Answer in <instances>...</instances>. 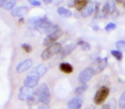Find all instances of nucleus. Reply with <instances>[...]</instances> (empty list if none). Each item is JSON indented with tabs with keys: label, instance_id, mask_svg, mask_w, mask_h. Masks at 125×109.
<instances>
[{
	"label": "nucleus",
	"instance_id": "nucleus-36",
	"mask_svg": "<svg viewBox=\"0 0 125 109\" xmlns=\"http://www.w3.org/2000/svg\"><path fill=\"white\" fill-rule=\"evenodd\" d=\"M115 1H116L117 4H124L125 0H115Z\"/></svg>",
	"mask_w": 125,
	"mask_h": 109
},
{
	"label": "nucleus",
	"instance_id": "nucleus-5",
	"mask_svg": "<svg viewBox=\"0 0 125 109\" xmlns=\"http://www.w3.org/2000/svg\"><path fill=\"white\" fill-rule=\"evenodd\" d=\"M95 74L94 70L92 67H87L80 73L78 76V81L83 84H86L88 81L91 80L92 76Z\"/></svg>",
	"mask_w": 125,
	"mask_h": 109
},
{
	"label": "nucleus",
	"instance_id": "nucleus-22",
	"mask_svg": "<svg viewBox=\"0 0 125 109\" xmlns=\"http://www.w3.org/2000/svg\"><path fill=\"white\" fill-rule=\"evenodd\" d=\"M16 4L15 0H9L6 2V4L4 6V8L7 10H12Z\"/></svg>",
	"mask_w": 125,
	"mask_h": 109
},
{
	"label": "nucleus",
	"instance_id": "nucleus-30",
	"mask_svg": "<svg viewBox=\"0 0 125 109\" xmlns=\"http://www.w3.org/2000/svg\"><path fill=\"white\" fill-rule=\"evenodd\" d=\"M100 3L98 1L95 2V8H94V14H95V18L97 17V15L99 14V11H100Z\"/></svg>",
	"mask_w": 125,
	"mask_h": 109
},
{
	"label": "nucleus",
	"instance_id": "nucleus-2",
	"mask_svg": "<svg viewBox=\"0 0 125 109\" xmlns=\"http://www.w3.org/2000/svg\"><path fill=\"white\" fill-rule=\"evenodd\" d=\"M62 45L59 43H53L48 46L46 49H45L41 54V58L43 61H47L52 58L57 54H59L62 51Z\"/></svg>",
	"mask_w": 125,
	"mask_h": 109
},
{
	"label": "nucleus",
	"instance_id": "nucleus-38",
	"mask_svg": "<svg viewBox=\"0 0 125 109\" xmlns=\"http://www.w3.org/2000/svg\"><path fill=\"white\" fill-rule=\"evenodd\" d=\"M23 21H24V19H23V18H21L19 19V22H20V23H23Z\"/></svg>",
	"mask_w": 125,
	"mask_h": 109
},
{
	"label": "nucleus",
	"instance_id": "nucleus-26",
	"mask_svg": "<svg viewBox=\"0 0 125 109\" xmlns=\"http://www.w3.org/2000/svg\"><path fill=\"white\" fill-rule=\"evenodd\" d=\"M119 104L120 108H122V109L125 108V92H124L122 93V95H121V97L119 98Z\"/></svg>",
	"mask_w": 125,
	"mask_h": 109
},
{
	"label": "nucleus",
	"instance_id": "nucleus-16",
	"mask_svg": "<svg viewBox=\"0 0 125 109\" xmlns=\"http://www.w3.org/2000/svg\"><path fill=\"white\" fill-rule=\"evenodd\" d=\"M57 12L59 13V15L60 16H62V18H70L72 16L73 13L72 12L67 9V8H64L63 7H60L57 9Z\"/></svg>",
	"mask_w": 125,
	"mask_h": 109
},
{
	"label": "nucleus",
	"instance_id": "nucleus-28",
	"mask_svg": "<svg viewBox=\"0 0 125 109\" xmlns=\"http://www.w3.org/2000/svg\"><path fill=\"white\" fill-rule=\"evenodd\" d=\"M21 47H22V48H23L26 53H30V52H31V51H32L31 46L30 45H29V44H26V43L22 44Z\"/></svg>",
	"mask_w": 125,
	"mask_h": 109
},
{
	"label": "nucleus",
	"instance_id": "nucleus-31",
	"mask_svg": "<svg viewBox=\"0 0 125 109\" xmlns=\"http://www.w3.org/2000/svg\"><path fill=\"white\" fill-rule=\"evenodd\" d=\"M28 1L33 6H40L41 5V2L37 0H28Z\"/></svg>",
	"mask_w": 125,
	"mask_h": 109
},
{
	"label": "nucleus",
	"instance_id": "nucleus-40",
	"mask_svg": "<svg viewBox=\"0 0 125 109\" xmlns=\"http://www.w3.org/2000/svg\"></svg>",
	"mask_w": 125,
	"mask_h": 109
},
{
	"label": "nucleus",
	"instance_id": "nucleus-13",
	"mask_svg": "<svg viewBox=\"0 0 125 109\" xmlns=\"http://www.w3.org/2000/svg\"><path fill=\"white\" fill-rule=\"evenodd\" d=\"M39 78L33 76H29L26 77V78L24 81V86L29 87V88H34V87H37L38 84Z\"/></svg>",
	"mask_w": 125,
	"mask_h": 109
},
{
	"label": "nucleus",
	"instance_id": "nucleus-1",
	"mask_svg": "<svg viewBox=\"0 0 125 109\" xmlns=\"http://www.w3.org/2000/svg\"><path fill=\"white\" fill-rule=\"evenodd\" d=\"M27 26L29 29L37 30L46 34L52 24L46 17H32L28 20Z\"/></svg>",
	"mask_w": 125,
	"mask_h": 109
},
{
	"label": "nucleus",
	"instance_id": "nucleus-4",
	"mask_svg": "<svg viewBox=\"0 0 125 109\" xmlns=\"http://www.w3.org/2000/svg\"><path fill=\"white\" fill-rule=\"evenodd\" d=\"M109 92H110V89L106 87H102L101 88H100L97 90L94 97L95 103L97 105H100L103 103L105 99L109 95Z\"/></svg>",
	"mask_w": 125,
	"mask_h": 109
},
{
	"label": "nucleus",
	"instance_id": "nucleus-27",
	"mask_svg": "<svg viewBox=\"0 0 125 109\" xmlns=\"http://www.w3.org/2000/svg\"><path fill=\"white\" fill-rule=\"evenodd\" d=\"M116 28V25L115 23H108V24L105 27V31H107V32H111V31L114 30Z\"/></svg>",
	"mask_w": 125,
	"mask_h": 109
},
{
	"label": "nucleus",
	"instance_id": "nucleus-20",
	"mask_svg": "<svg viewBox=\"0 0 125 109\" xmlns=\"http://www.w3.org/2000/svg\"><path fill=\"white\" fill-rule=\"evenodd\" d=\"M111 12V7H110L109 4L106 1V2H105V4H104V6H103V9H102L103 15V16H104L105 18H106V17L109 15V13H110Z\"/></svg>",
	"mask_w": 125,
	"mask_h": 109
},
{
	"label": "nucleus",
	"instance_id": "nucleus-34",
	"mask_svg": "<svg viewBox=\"0 0 125 109\" xmlns=\"http://www.w3.org/2000/svg\"><path fill=\"white\" fill-rule=\"evenodd\" d=\"M63 0H52V2L54 3V4H60Z\"/></svg>",
	"mask_w": 125,
	"mask_h": 109
},
{
	"label": "nucleus",
	"instance_id": "nucleus-25",
	"mask_svg": "<svg viewBox=\"0 0 125 109\" xmlns=\"http://www.w3.org/2000/svg\"><path fill=\"white\" fill-rule=\"evenodd\" d=\"M107 2L109 4L111 9V13L114 14V12H116V4L114 0H107Z\"/></svg>",
	"mask_w": 125,
	"mask_h": 109
},
{
	"label": "nucleus",
	"instance_id": "nucleus-8",
	"mask_svg": "<svg viewBox=\"0 0 125 109\" xmlns=\"http://www.w3.org/2000/svg\"><path fill=\"white\" fill-rule=\"evenodd\" d=\"M46 72H47V67L45 65L42 64V65H38L37 67H35L29 73V75L35 76V77H37V78H38L40 79L42 76H43L45 74Z\"/></svg>",
	"mask_w": 125,
	"mask_h": 109
},
{
	"label": "nucleus",
	"instance_id": "nucleus-21",
	"mask_svg": "<svg viewBox=\"0 0 125 109\" xmlns=\"http://www.w3.org/2000/svg\"><path fill=\"white\" fill-rule=\"evenodd\" d=\"M87 88H88V87H87L86 84H83V85H81V86H80V87H77L75 89V93L76 95H81L83 94L86 91Z\"/></svg>",
	"mask_w": 125,
	"mask_h": 109
},
{
	"label": "nucleus",
	"instance_id": "nucleus-10",
	"mask_svg": "<svg viewBox=\"0 0 125 109\" xmlns=\"http://www.w3.org/2000/svg\"><path fill=\"white\" fill-rule=\"evenodd\" d=\"M76 47H77V45L75 43H70V44L65 45L59 53L60 59H64V57H66L67 56L70 54L76 48Z\"/></svg>",
	"mask_w": 125,
	"mask_h": 109
},
{
	"label": "nucleus",
	"instance_id": "nucleus-37",
	"mask_svg": "<svg viewBox=\"0 0 125 109\" xmlns=\"http://www.w3.org/2000/svg\"><path fill=\"white\" fill-rule=\"evenodd\" d=\"M43 1L45 2V4H50V3H52V0H43Z\"/></svg>",
	"mask_w": 125,
	"mask_h": 109
},
{
	"label": "nucleus",
	"instance_id": "nucleus-14",
	"mask_svg": "<svg viewBox=\"0 0 125 109\" xmlns=\"http://www.w3.org/2000/svg\"><path fill=\"white\" fill-rule=\"evenodd\" d=\"M82 100L79 98H73L67 103V108L69 109H79L82 106Z\"/></svg>",
	"mask_w": 125,
	"mask_h": 109
},
{
	"label": "nucleus",
	"instance_id": "nucleus-35",
	"mask_svg": "<svg viewBox=\"0 0 125 109\" xmlns=\"http://www.w3.org/2000/svg\"><path fill=\"white\" fill-rule=\"evenodd\" d=\"M103 109H111V106L109 104H106V105L103 106Z\"/></svg>",
	"mask_w": 125,
	"mask_h": 109
},
{
	"label": "nucleus",
	"instance_id": "nucleus-15",
	"mask_svg": "<svg viewBox=\"0 0 125 109\" xmlns=\"http://www.w3.org/2000/svg\"><path fill=\"white\" fill-rule=\"evenodd\" d=\"M28 12V8L26 7H18L11 12V15L13 17H20L25 14H26Z\"/></svg>",
	"mask_w": 125,
	"mask_h": 109
},
{
	"label": "nucleus",
	"instance_id": "nucleus-11",
	"mask_svg": "<svg viewBox=\"0 0 125 109\" xmlns=\"http://www.w3.org/2000/svg\"><path fill=\"white\" fill-rule=\"evenodd\" d=\"M95 8V3L93 1H89L88 4L83 8V10L81 11V16L83 18H86L90 16Z\"/></svg>",
	"mask_w": 125,
	"mask_h": 109
},
{
	"label": "nucleus",
	"instance_id": "nucleus-12",
	"mask_svg": "<svg viewBox=\"0 0 125 109\" xmlns=\"http://www.w3.org/2000/svg\"><path fill=\"white\" fill-rule=\"evenodd\" d=\"M107 65H108V59L107 58L98 59L97 60L96 67H95V68H94V70L95 74L99 73L101 71H103L106 67Z\"/></svg>",
	"mask_w": 125,
	"mask_h": 109
},
{
	"label": "nucleus",
	"instance_id": "nucleus-17",
	"mask_svg": "<svg viewBox=\"0 0 125 109\" xmlns=\"http://www.w3.org/2000/svg\"><path fill=\"white\" fill-rule=\"evenodd\" d=\"M88 3L89 0H74V7L78 11H82Z\"/></svg>",
	"mask_w": 125,
	"mask_h": 109
},
{
	"label": "nucleus",
	"instance_id": "nucleus-9",
	"mask_svg": "<svg viewBox=\"0 0 125 109\" xmlns=\"http://www.w3.org/2000/svg\"><path fill=\"white\" fill-rule=\"evenodd\" d=\"M33 62L31 59H26L23 62H21V63H19L17 67H16V70L18 73H21L23 72L26 71L27 70H29L31 66H32Z\"/></svg>",
	"mask_w": 125,
	"mask_h": 109
},
{
	"label": "nucleus",
	"instance_id": "nucleus-29",
	"mask_svg": "<svg viewBox=\"0 0 125 109\" xmlns=\"http://www.w3.org/2000/svg\"><path fill=\"white\" fill-rule=\"evenodd\" d=\"M37 101H39V100H38L37 97L36 98H34V97H32L31 99H29V100H28V106H34L35 103H37Z\"/></svg>",
	"mask_w": 125,
	"mask_h": 109
},
{
	"label": "nucleus",
	"instance_id": "nucleus-24",
	"mask_svg": "<svg viewBox=\"0 0 125 109\" xmlns=\"http://www.w3.org/2000/svg\"><path fill=\"white\" fill-rule=\"evenodd\" d=\"M116 48L119 49V51H123L125 52V40H120L118 41L116 44Z\"/></svg>",
	"mask_w": 125,
	"mask_h": 109
},
{
	"label": "nucleus",
	"instance_id": "nucleus-32",
	"mask_svg": "<svg viewBox=\"0 0 125 109\" xmlns=\"http://www.w3.org/2000/svg\"><path fill=\"white\" fill-rule=\"evenodd\" d=\"M38 108H39V109H51L48 104H44V103L40 105Z\"/></svg>",
	"mask_w": 125,
	"mask_h": 109
},
{
	"label": "nucleus",
	"instance_id": "nucleus-33",
	"mask_svg": "<svg viewBox=\"0 0 125 109\" xmlns=\"http://www.w3.org/2000/svg\"><path fill=\"white\" fill-rule=\"evenodd\" d=\"M6 4V0H0V7H4Z\"/></svg>",
	"mask_w": 125,
	"mask_h": 109
},
{
	"label": "nucleus",
	"instance_id": "nucleus-6",
	"mask_svg": "<svg viewBox=\"0 0 125 109\" xmlns=\"http://www.w3.org/2000/svg\"><path fill=\"white\" fill-rule=\"evenodd\" d=\"M34 91L33 88H29L24 86L20 89L18 98L19 100L23 101H26V100L28 101L29 99L34 97Z\"/></svg>",
	"mask_w": 125,
	"mask_h": 109
},
{
	"label": "nucleus",
	"instance_id": "nucleus-39",
	"mask_svg": "<svg viewBox=\"0 0 125 109\" xmlns=\"http://www.w3.org/2000/svg\"></svg>",
	"mask_w": 125,
	"mask_h": 109
},
{
	"label": "nucleus",
	"instance_id": "nucleus-3",
	"mask_svg": "<svg viewBox=\"0 0 125 109\" xmlns=\"http://www.w3.org/2000/svg\"><path fill=\"white\" fill-rule=\"evenodd\" d=\"M37 97L38 100L44 104H48L51 100L50 90L48 85L45 83H42L39 87L37 92Z\"/></svg>",
	"mask_w": 125,
	"mask_h": 109
},
{
	"label": "nucleus",
	"instance_id": "nucleus-18",
	"mask_svg": "<svg viewBox=\"0 0 125 109\" xmlns=\"http://www.w3.org/2000/svg\"><path fill=\"white\" fill-rule=\"evenodd\" d=\"M59 68L63 73H67V74H70V73H73V66L71 65H70L69 63H67V62H63V63L60 64Z\"/></svg>",
	"mask_w": 125,
	"mask_h": 109
},
{
	"label": "nucleus",
	"instance_id": "nucleus-7",
	"mask_svg": "<svg viewBox=\"0 0 125 109\" xmlns=\"http://www.w3.org/2000/svg\"><path fill=\"white\" fill-rule=\"evenodd\" d=\"M63 34V32L61 29H58L56 32L48 34L43 40V45L48 46L53 44L55 41H56Z\"/></svg>",
	"mask_w": 125,
	"mask_h": 109
},
{
	"label": "nucleus",
	"instance_id": "nucleus-23",
	"mask_svg": "<svg viewBox=\"0 0 125 109\" xmlns=\"http://www.w3.org/2000/svg\"><path fill=\"white\" fill-rule=\"evenodd\" d=\"M111 54L119 61H121L123 58V55H122V53L120 51H117V50H112L111 51Z\"/></svg>",
	"mask_w": 125,
	"mask_h": 109
},
{
	"label": "nucleus",
	"instance_id": "nucleus-19",
	"mask_svg": "<svg viewBox=\"0 0 125 109\" xmlns=\"http://www.w3.org/2000/svg\"><path fill=\"white\" fill-rule=\"evenodd\" d=\"M78 45H80V47L81 48L82 50L83 51H90L91 50V45L86 42V41H83V40H81L78 43Z\"/></svg>",
	"mask_w": 125,
	"mask_h": 109
}]
</instances>
